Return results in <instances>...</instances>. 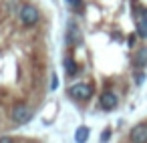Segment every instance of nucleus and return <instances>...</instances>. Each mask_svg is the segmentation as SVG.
<instances>
[{"instance_id": "f257e3e1", "label": "nucleus", "mask_w": 147, "mask_h": 143, "mask_svg": "<svg viewBox=\"0 0 147 143\" xmlns=\"http://www.w3.org/2000/svg\"><path fill=\"white\" fill-rule=\"evenodd\" d=\"M18 18H20V22H22V26H34L38 20H40V10L34 6V4H30V2H26V4H22V8H20V12H18Z\"/></svg>"}, {"instance_id": "f03ea898", "label": "nucleus", "mask_w": 147, "mask_h": 143, "mask_svg": "<svg viewBox=\"0 0 147 143\" xmlns=\"http://www.w3.org/2000/svg\"><path fill=\"white\" fill-rule=\"evenodd\" d=\"M10 119L14 125H26L32 119V109L26 103H18V105H14V109L10 113Z\"/></svg>"}, {"instance_id": "7ed1b4c3", "label": "nucleus", "mask_w": 147, "mask_h": 143, "mask_svg": "<svg viewBox=\"0 0 147 143\" xmlns=\"http://www.w3.org/2000/svg\"><path fill=\"white\" fill-rule=\"evenodd\" d=\"M69 95L73 99H79V101H89L93 97V87L89 83H75L69 87Z\"/></svg>"}, {"instance_id": "20e7f679", "label": "nucleus", "mask_w": 147, "mask_h": 143, "mask_svg": "<svg viewBox=\"0 0 147 143\" xmlns=\"http://www.w3.org/2000/svg\"><path fill=\"white\" fill-rule=\"evenodd\" d=\"M65 40H67L69 47H79V45L83 42V32H81V28H79V24H77L75 20H69Z\"/></svg>"}, {"instance_id": "39448f33", "label": "nucleus", "mask_w": 147, "mask_h": 143, "mask_svg": "<svg viewBox=\"0 0 147 143\" xmlns=\"http://www.w3.org/2000/svg\"><path fill=\"white\" fill-rule=\"evenodd\" d=\"M99 105H101L103 111H113V109L119 105V97H117L113 91H105V93H101V97H99Z\"/></svg>"}, {"instance_id": "423d86ee", "label": "nucleus", "mask_w": 147, "mask_h": 143, "mask_svg": "<svg viewBox=\"0 0 147 143\" xmlns=\"http://www.w3.org/2000/svg\"><path fill=\"white\" fill-rule=\"evenodd\" d=\"M129 141L131 143H147V123L135 125L129 133Z\"/></svg>"}, {"instance_id": "0eeeda50", "label": "nucleus", "mask_w": 147, "mask_h": 143, "mask_svg": "<svg viewBox=\"0 0 147 143\" xmlns=\"http://www.w3.org/2000/svg\"><path fill=\"white\" fill-rule=\"evenodd\" d=\"M63 67H65V73H67L69 77H75V75L79 73V65L75 63V59H73V57H65Z\"/></svg>"}, {"instance_id": "6e6552de", "label": "nucleus", "mask_w": 147, "mask_h": 143, "mask_svg": "<svg viewBox=\"0 0 147 143\" xmlns=\"http://www.w3.org/2000/svg\"><path fill=\"white\" fill-rule=\"evenodd\" d=\"M133 67L139 69V71H143V67H147V49H141V51L135 55V59H133Z\"/></svg>"}, {"instance_id": "1a4fd4ad", "label": "nucleus", "mask_w": 147, "mask_h": 143, "mask_svg": "<svg viewBox=\"0 0 147 143\" xmlns=\"http://www.w3.org/2000/svg\"><path fill=\"white\" fill-rule=\"evenodd\" d=\"M89 133H91V131H89V127H87V125H81V127L75 131V141H77V143H87Z\"/></svg>"}, {"instance_id": "9d476101", "label": "nucleus", "mask_w": 147, "mask_h": 143, "mask_svg": "<svg viewBox=\"0 0 147 143\" xmlns=\"http://www.w3.org/2000/svg\"><path fill=\"white\" fill-rule=\"evenodd\" d=\"M137 36H141L143 40H147V10L143 12L139 24H137Z\"/></svg>"}, {"instance_id": "9b49d317", "label": "nucleus", "mask_w": 147, "mask_h": 143, "mask_svg": "<svg viewBox=\"0 0 147 143\" xmlns=\"http://www.w3.org/2000/svg\"><path fill=\"white\" fill-rule=\"evenodd\" d=\"M6 8H8V12L18 14V12H20V8H22V4L18 6V0H6Z\"/></svg>"}, {"instance_id": "f8f14e48", "label": "nucleus", "mask_w": 147, "mask_h": 143, "mask_svg": "<svg viewBox=\"0 0 147 143\" xmlns=\"http://www.w3.org/2000/svg\"><path fill=\"white\" fill-rule=\"evenodd\" d=\"M67 4L71 6V10H75V12H79V10L83 8V0H67Z\"/></svg>"}, {"instance_id": "ddd939ff", "label": "nucleus", "mask_w": 147, "mask_h": 143, "mask_svg": "<svg viewBox=\"0 0 147 143\" xmlns=\"http://www.w3.org/2000/svg\"><path fill=\"white\" fill-rule=\"evenodd\" d=\"M111 135H113V131H111V127H107V129H103V133H101L99 141H101V143H107V141L111 139Z\"/></svg>"}, {"instance_id": "4468645a", "label": "nucleus", "mask_w": 147, "mask_h": 143, "mask_svg": "<svg viewBox=\"0 0 147 143\" xmlns=\"http://www.w3.org/2000/svg\"><path fill=\"white\" fill-rule=\"evenodd\" d=\"M145 81V71H137L135 73V85H143Z\"/></svg>"}, {"instance_id": "2eb2a0df", "label": "nucleus", "mask_w": 147, "mask_h": 143, "mask_svg": "<svg viewBox=\"0 0 147 143\" xmlns=\"http://www.w3.org/2000/svg\"><path fill=\"white\" fill-rule=\"evenodd\" d=\"M57 87H59V77L53 75V77H51V91H55Z\"/></svg>"}, {"instance_id": "dca6fc26", "label": "nucleus", "mask_w": 147, "mask_h": 143, "mask_svg": "<svg viewBox=\"0 0 147 143\" xmlns=\"http://www.w3.org/2000/svg\"><path fill=\"white\" fill-rule=\"evenodd\" d=\"M0 143H14V139L8 137V135H2V137H0Z\"/></svg>"}]
</instances>
